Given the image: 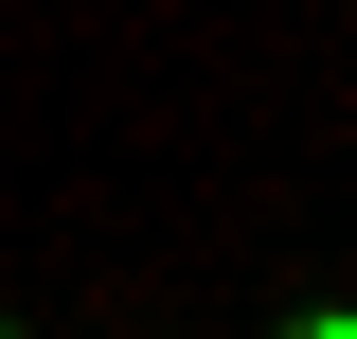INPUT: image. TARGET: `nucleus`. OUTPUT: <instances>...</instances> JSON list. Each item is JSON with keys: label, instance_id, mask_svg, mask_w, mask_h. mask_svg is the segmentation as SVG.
I'll use <instances>...</instances> for the list:
<instances>
[]
</instances>
